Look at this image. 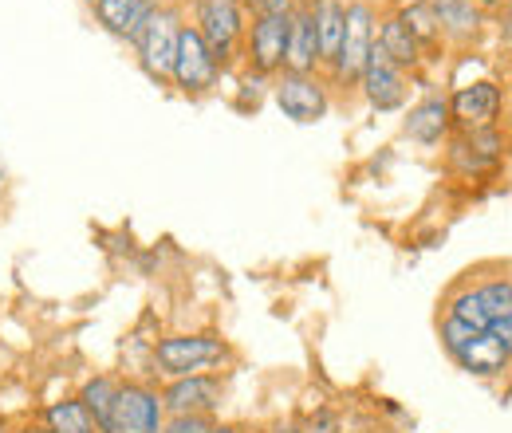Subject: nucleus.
I'll list each match as a JSON object with an SVG mask.
<instances>
[{
  "mask_svg": "<svg viewBox=\"0 0 512 433\" xmlns=\"http://www.w3.org/2000/svg\"><path fill=\"white\" fill-rule=\"evenodd\" d=\"M225 359V343L213 335H170L154 347V363L158 371L170 378H186V374H205L213 363Z\"/></svg>",
  "mask_w": 512,
  "mask_h": 433,
  "instance_id": "f257e3e1",
  "label": "nucleus"
},
{
  "mask_svg": "<svg viewBox=\"0 0 512 433\" xmlns=\"http://www.w3.org/2000/svg\"><path fill=\"white\" fill-rule=\"evenodd\" d=\"M178 36H182V24L170 8H158L142 32L134 36V48H138V60L146 67V75H154L158 83L162 79H174V56H178Z\"/></svg>",
  "mask_w": 512,
  "mask_h": 433,
  "instance_id": "f03ea898",
  "label": "nucleus"
},
{
  "mask_svg": "<svg viewBox=\"0 0 512 433\" xmlns=\"http://www.w3.org/2000/svg\"><path fill=\"white\" fill-rule=\"evenodd\" d=\"M375 48V16L367 4H347V20H343V40H339V52H335V75L339 83H355L367 67V56Z\"/></svg>",
  "mask_w": 512,
  "mask_h": 433,
  "instance_id": "7ed1b4c3",
  "label": "nucleus"
},
{
  "mask_svg": "<svg viewBox=\"0 0 512 433\" xmlns=\"http://www.w3.org/2000/svg\"><path fill=\"white\" fill-rule=\"evenodd\" d=\"M217 71H221V63L209 52V44L201 40V32L197 28H182L178 56H174V83L186 95H205L217 83Z\"/></svg>",
  "mask_w": 512,
  "mask_h": 433,
  "instance_id": "20e7f679",
  "label": "nucleus"
},
{
  "mask_svg": "<svg viewBox=\"0 0 512 433\" xmlns=\"http://www.w3.org/2000/svg\"><path fill=\"white\" fill-rule=\"evenodd\" d=\"M162 398L146 386H119V402H115V422L111 433H162Z\"/></svg>",
  "mask_w": 512,
  "mask_h": 433,
  "instance_id": "39448f33",
  "label": "nucleus"
},
{
  "mask_svg": "<svg viewBox=\"0 0 512 433\" xmlns=\"http://www.w3.org/2000/svg\"><path fill=\"white\" fill-rule=\"evenodd\" d=\"M197 32L209 44L217 63L229 60L237 36H241V8L237 0H201L197 4Z\"/></svg>",
  "mask_w": 512,
  "mask_h": 433,
  "instance_id": "423d86ee",
  "label": "nucleus"
},
{
  "mask_svg": "<svg viewBox=\"0 0 512 433\" xmlns=\"http://www.w3.org/2000/svg\"><path fill=\"white\" fill-rule=\"evenodd\" d=\"M359 83H363V95H367V103H371L375 111H394V107H402V99H406L402 67L390 60L379 44L371 48V56H367V67H363Z\"/></svg>",
  "mask_w": 512,
  "mask_h": 433,
  "instance_id": "0eeeda50",
  "label": "nucleus"
},
{
  "mask_svg": "<svg viewBox=\"0 0 512 433\" xmlns=\"http://www.w3.org/2000/svg\"><path fill=\"white\" fill-rule=\"evenodd\" d=\"M276 107H280L288 119H296V123H316V119L327 115V91H323L320 79L288 71V75L276 83Z\"/></svg>",
  "mask_w": 512,
  "mask_h": 433,
  "instance_id": "6e6552de",
  "label": "nucleus"
},
{
  "mask_svg": "<svg viewBox=\"0 0 512 433\" xmlns=\"http://www.w3.org/2000/svg\"><path fill=\"white\" fill-rule=\"evenodd\" d=\"M288 20L292 16H256L253 36H249V56L256 75H272L284 67L288 56Z\"/></svg>",
  "mask_w": 512,
  "mask_h": 433,
  "instance_id": "1a4fd4ad",
  "label": "nucleus"
},
{
  "mask_svg": "<svg viewBox=\"0 0 512 433\" xmlns=\"http://www.w3.org/2000/svg\"><path fill=\"white\" fill-rule=\"evenodd\" d=\"M217 402H221V382L209 374L174 378L162 394V406L170 414H209V410H217Z\"/></svg>",
  "mask_w": 512,
  "mask_h": 433,
  "instance_id": "9d476101",
  "label": "nucleus"
},
{
  "mask_svg": "<svg viewBox=\"0 0 512 433\" xmlns=\"http://www.w3.org/2000/svg\"><path fill=\"white\" fill-rule=\"evenodd\" d=\"M497 111H501V91L493 83H469L449 103V115L465 130H489V123L497 119Z\"/></svg>",
  "mask_w": 512,
  "mask_h": 433,
  "instance_id": "9b49d317",
  "label": "nucleus"
},
{
  "mask_svg": "<svg viewBox=\"0 0 512 433\" xmlns=\"http://www.w3.org/2000/svg\"><path fill=\"white\" fill-rule=\"evenodd\" d=\"M154 12H158V0H95L99 24H103L111 36L130 40V44H134V36L142 32V24H146Z\"/></svg>",
  "mask_w": 512,
  "mask_h": 433,
  "instance_id": "f8f14e48",
  "label": "nucleus"
},
{
  "mask_svg": "<svg viewBox=\"0 0 512 433\" xmlns=\"http://www.w3.org/2000/svg\"><path fill=\"white\" fill-rule=\"evenodd\" d=\"M320 63V36H316V16L312 12H292L288 20V56L284 67L296 75H308Z\"/></svg>",
  "mask_w": 512,
  "mask_h": 433,
  "instance_id": "ddd939ff",
  "label": "nucleus"
},
{
  "mask_svg": "<svg viewBox=\"0 0 512 433\" xmlns=\"http://www.w3.org/2000/svg\"><path fill=\"white\" fill-rule=\"evenodd\" d=\"M453 359L465 367V371H473V374H501L505 367H509V359H512V351L493 335V331H477L465 347H457L453 351Z\"/></svg>",
  "mask_w": 512,
  "mask_h": 433,
  "instance_id": "4468645a",
  "label": "nucleus"
},
{
  "mask_svg": "<svg viewBox=\"0 0 512 433\" xmlns=\"http://www.w3.org/2000/svg\"><path fill=\"white\" fill-rule=\"evenodd\" d=\"M119 386H123V382H115L111 374H95V378H87L83 390H79V402H83V410L91 414V422H95V430L99 433H111L115 402H119Z\"/></svg>",
  "mask_w": 512,
  "mask_h": 433,
  "instance_id": "2eb2a0df",
  "label": "nucleus"
},
{
  "mask_svg": "<svg viewBox=\"0 0 512 433\" xmlns=\"http://www.w3.org/2000/svg\"><path fill=\"white\" fill-rule=\"evenodd\" d=\"M449 130V103L446 99H422L414 111H410V119H406V138H414V142H422V146H434V142H442V134Z\"/></svg>",
  "mask_w": 512,
  "mask_h": 433,
  "instance_id": "dca6fc26",
  "label": "nucleus"
},
{
  "mask_svg": "<svg viewBox=\"0 0 512 433\" xmlns=\"http://www.w3.org/2000/svg\"><path fill=\"white\" fill-rule=\"evenodd\" d=\"M312 16H316V36H320V63H335L339 40H343L347 8H343L339 0H320V8H316Z\"/></svg>",
  "mask_w": 512,
  "mask_h": 433,
  "instance_id": "f3484780",
  "label": "nucleus"
},
{
  "mask_svg": "<svg viewBox=\"0 0 512 433\" xmlns=\"http://www.w3.org/2000/svg\"><path fill=\"white\" fill-rule=\"evenodd\" d=\"M375 44L383 48L390 60L398 63V67H414L418 63V40L410 36V28L394 16V20H386L383 28H379V36H375Z\"/></svg>",
  "mask_w": 512,
  "mask_h": 433,
  "instance_id": "a211bd4d",
  "label": "nucleus"
},
{
  "mask_svg": "<svg viewBox=\"0 0 512 433\" xmlns=\"http://www.w3.org/2000/svg\"><path fill=\"white\" fill-rule=\"evenodd\" d=\"M44 426H48V433H99L79 398L52 402V406H48V414H44Z\"/></svg>",
  "mask_w": 512,
  "mask_h": 433,
  "instance_id": "6ab92c4d",
  "label": "nucleus"
},
{
  "mask_svg": "<svg viewBox=\"0 0 512 433\" xmlns=\"http://www.w3.org/2000/svg\"><path fill=\"white\" fill-rule=\"evenodd\" d=\"M398 20L410 28V36H414L418 44H430V40H438V36H442L438 8H434V4H410V8H406Z\"/></svg>",
  "mask_w": 512,
  "mask_h": 433,
  "instance_id": "aec40b11",
  "label": "nucleus"
},
{
  "mask_svg": "<svg viewBox=\"0 0 512 433\" xmlns=\"http://www.w3.org/2000/svg\"><path fill=\"white\" fill-rule=\"evenodd\" d=\"M449 319H457V323H465V327H473V331H489V327H493V319L485 315L477 292H461V296L449 304Z\"/></svg>",
  "mask_w": 512,
  "mask_h": 433,
  "instance_id": "412c9836",
  "label": "nucleus"
},
{
  "mask_svg": "<svg viewBox=\"0 0 512 433\" xmlns=\"http://www.w3.org/2000/svg\"><path fill=\"white\" fill-rule=\"evenodd\" d=\"M434 8H438V24L449 28V32H457V36H469L477 28V12L465 0H442Z\"/></svg>",
  "mask_w": 512,
  "mask_h": 433,
  "instance_id": "4be33fe9",
  "label": "nucleus"
},
{
  "mask_svg": "<svg viewBox=\"0 0 512 433\" xmlns=\"http://www.w3.org/2000/svg\"><path fill=\"white\" fill-rule=\"evenodd\" d=\"M477 296H481V308H485V315H489L493 323L505 319V315H512V284L509 280H493V284L477 288Z\"/></svg>",
  "mask_w": 512,
  "mask_h": 433,
  "instance_id": "5701e85b",
  "label": "nucleus"
},
{
  "mask_svg": "<svg viewBox=\"0 0 512 433\" xmlns=\"http://www.w3.org/2000/svg\"><path fill=\"white\" fill-rule=\"evenodd\" d=\"M162 433H213V422H209V414H174Z\"/></svg>",
  "mask_w": 512,
  "mask_h": 433,
  "instance_id": "b1692460",
  "label": "nucleus"
},
{
  "mask_svg": "<svg viewBox=\"0 0 512 433\" xmlns=\"http://www.w3.org/2000/svg\"><path fill=\"white\" fill-rule=\"evenodd\" d=\"M256 16H292V0H249Z\"/></svg>",
  "mask_w": 512,
  "mask_h": 433,
  "instance_id": "393cba45",
  "label": "nucleus"
},
{
  "mask_svg": "<svg viewBox=\"0 0 512 433\" xmlns=\"http://www.w3.org/2000/svg\"><path fill=\"white\" fill-rule=\"evenodd\" d=\"M489 331H493V335H497V339H501V343H505V347L512 351V315H505V319H497V323H493Z\"/></svg>",
  "mask_w": 512,
  "mask_h": 433,
  "instance_id": "a878e982",
  "label": "nucleus"
},
{
  "mask_svg": "<svg viewBox=\"0 0 512 433\" xmlns=\"http://www.w3.org/2000/svg\"><path fill=\"white\" fill-rule=\"evenodd\" d=\"M276 433H300L296 426H276Z\"/></svg>",
  "mask_w": 512,
  "mask_h": 433,
  "instance_id": "bb28decb",
  "label": "nucleus"
},
{
  "mask_svg": "<svg viewBox=\"0 0 512 433\" xmlns=\"http://www.w3.org/2000/svg\"><path fill=\"white\" fill-rule=\"evenodd\" d=\"M213 433H237L233 426H213Z\"/></svg>",
  "mask_w": 512,
  "mask_h": 433,
  "instance_id": "cd10ccee",
  "label": "nucleus"
},
{
  "mask_svg": "<svg viewBox=\"0 0 512 433\" xmlns=\"http://www.w3.org/2000/svg\"><path fill=\"white\" fill-rule=\"evenodd\" d=\"M28 433H48V426H44V430H36V426H32V430H28Z\"/></svg>",
  "mask_w": 512,
  "mask_h": 433,
  "instance_id": "c85d7f7f",
  "label": "nucleus"
}]
</instances>
